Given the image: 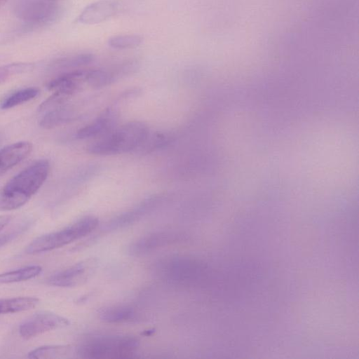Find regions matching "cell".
Returning a JSON list of instances; mask_svg holds the SVG:
<instances>
[{"mask_svg": "<svg viewBox=\"0 0 359 359\" xmlns=\"http://www.w3.org/2000/svg\"><path fill=\"white\" fill-rule=\"evenodd\" d=\"M69 325L68 319L52 312H39L25 321L19 327V334L25 339H30L44 332Z\"/></svg>", "mask_w": 359, "mask_h": 359, "instance_id": "7", "label": "cell"}, {"mask_svg": "<svg viewBox=\"0 0 359 359\" xmlns=\"http://www.w3.org/2000/svg\"><path fill=\"white\" fill-rule=\"evenodd\" d=\"M116 120V112L107 109L92 122L80 128L76 132V137L81 140L100 137L114 128Z\"/></svg>", "mask_w": 359, "mask_h": 359, "instance_id": "11", "label": "cell"}, {"mask_svg": "<svg viewBox=\"0 0 359 359\" xmlns=\"http://www.w3.org/2000/svg\"><path fill=\"white\" fill-rule=\"evenodd\" d=\"M88 271L86 263H78L52 274L48 278L47 283L56 287H73L86 279Z\"/></svg>", "mask_w": 359, "mask_h": 359, "instance_id": "13", "label": "cell"}, {"mask_svg": "<svg viewBox=\"0 0 359 359\" xmlns=\"http://www.w3.org/2000/svg\"><path fill=\"white\" fill-rule=\"evenodd\" d=\"M154 273L161 280L175 285H196L207 280L210 271L206 263L184 255H172L154 264Z\"/></svg>", "mask_w": 359, "mask_h": 359, "instance_id": "2", "label": "cell"}, {"mask_svg": "<svg viewBox=\"0 0 359 359\" xmlns=\"http://www.w3.org/2000/svg\"><path fill=\"white\" fill-rule=\"evenodd\" d=\"M142 42L143 37L135 34L114 35L108 39V45L117 50L134 48L139 46Z\"/></svg>", "mask_w": 359, "mask_h": 359, "instance_id": "23", "label": "cell"}, {"mask_svg": "<svg viewBox=\"0 0 359 359\" xmlns=\"http://www.w3.org/2000/svg\"><path fill=\"white\" fill-rule=\"evenodd\" d=\"M9 0H0V8L3 7Z\"/></svg>", "mask_w": 359, "mask_h": 359, "instance_id": "28", "label": "cell"}, {"mask_svg": "<svg viewBox=\"0 0 359 359\" xmlns=\"http://www.w3.org/2000/svg\"><path fill=\"white\" fill-rule=\"evenodd\" d=\"M121 10V4L117 1H97L86 6L79 15L76 21L83 25L100 23L116 15Z\"/></svg>", "mask_w": 359, "mask_h": 359, "instance_id": "9", "label": "cell"}, {"mask_svg": "<svg viewBox=\"0 0 359 359\" xmlns=\"http://www.w3.org/2000/svg\"><path fill=\"white\" fill-rule=\"evenodd\" d=\"M42 268L32 265L0 273V285L25 281L41 273Z\"/></svg>", "mask_w": 359, "mask_h": 359, "instance_id": "20", "label": "cell"}, {"mask_svg": "<svg viewBox=\"0 0 359 359\" xmlns=\"http://www.w3.org/2000/svg\"><path fill=\"white\" fill-rule=\"evenodd\" d=\"M135 316L133 308L118 305L103 309L100 312L101 320L108 323H121L132 320Z\"/></svg>", "mask_w": 359, "mask_h": 359, "instance_id": "17", "label": "cell"}, {"mask_svg": "<svg viewBox=\"0 0 359 359\" xmlns=\"http://www.w3.org/2000/svg\"><path fill=\"white\" fill-rule=\"evenodd\" d=\"M33 64L28 62H15L0 67V83L10 77L31 71Z\"/></svg>", "mask_w": 359, "mask_h": 359, "instance_id": "25", "label": "cell"}, {"mask_svg": "<svg viewBox=\"0 0 359 359\" xmlns=\"http://www.w3.org/2000/svg\"><path fill=\"white\" fill-rule=\"evenodd\" d=\"M69 353V348L65 346H44L30 351L29 358H57L65 357Z\"/></svg>", "mask_w": 359, "mask_h": 359, "instance_id": "24", "label": "cell"}, {"mask_svg": "<svg viewBox=\"0 0 359 359\" xmlns=\"http://www.w3.org/2000/svg\"><path fill=\"white\" fill-rule=\"evenodd\" d=\"M98 224V219L94 216L83 217L59 231L36 238L28 245L26 252L35 255L63 247L87 236Z\"/></svg>", "mask_w": 359, "mask_h": 359, "instance_id": "4", "label": "cell"}, {"mask_svg": "<svg viewBox=\"0 0 359 359\" xmlns=\"http://www.w3.org/2000/svg\"><path fill=\"white\" fill-rule=\"evenodd\" d=\"M50 164L40 160L15 175L0 188V210H13L25 205L48 177Z\"/></svg>", "mask_w": 359, "mask_h": 359, "instance_id": "1", "label": "cell"}, {"mask_svg": "<svg viewBox=\"0 0 359 359\" xmlns=\"http://www.w3.org/2000/svg\"><path fill=\"white\" fill-rule=\"evenodd\" d=\"M39 302V299L33 297L0 299V314L27 311L34 308Z\"/></svg>", "mask_w": 359, "mask_h": 359, "instance_id": "18", "label": "cell"}, {"mask_svg": "<svg viewBox=\"0 0 359 359\" xmlns=\"http://www.w3.org/2000/svg\"><path fill=\"white\" fill-rule=\"evenodd\" d=\"M61 5L46 0H22L16 6L20 18L32 25H45L56 21L62 13Z\"/></svg>", "mask_w": 359, "mask_h": 359, "instance_id": "6", "label": "cell"}, {"mask_svg": "<svg viewBox=\"0 0 359 359\" xmlns=\"http://www.w3.org/2000/svg\"><path fill=\"white\" fill-rule=\"evenodd\" d=\"M11 219L9 215H0V231L8 224Z\"/></svg>", "mask_w": 359, "mask_h": 359, "instance_id": "27", "label": "cell"}, {"mask_svg": "<svg viewBox=\"0 0 359 359\" xmlns=\"http://www.w3.org/2000/svg\"><path fill=\"white\" fill-rule=\"evenodd\" d=\"M87 69H74L65 72L47 85L48 90L70 96L80 89L82 83H86Z\"/></svg>", "mask_w": 359, "mask_h": 359, "instance_id": "12", "label": "cell"}, {"mask_svg": "<svg viewBox=\"0 0 359 359\" xmlns=\"http://www.w3.org/2000/svg\"><path fill=\"white\" fill-rule=\"evenodd\" d=\"M149 131L141 121H130L113 128L87 147L88 153L95 155H114L135 151Z\"/></svg>", "mask_w": 359, "mask_h": 359, "instance_id": "3", "label": "cell"}, {"mask_svg": "<svg viewBox=\"0 0 359 359\" xmlns=\"http://www.w3.org/2000/svg\"><path fill=\"white\" fill-rule=\"evenodd\" d=\"M74 112L69 109L59 107L46 111L39 124L41 127L49 129L71 121L74 118Z\"/></svg>", "mask_w": 359, "mask_h": 359, "instance_id": "19", "label": "cell"}, {"mask_svg": "<svg viewBox=\"0 0 359 359\" xmlns=\"http://www.w3.org/2000/svg\"><path fill=\"white\" fill-rule=\"evenodd\" d=\"M161 201V196L158 195L148 197L131 210L123 212L112 219L106 225L105 229L111 231L130 225L152 211L160 204Z\"/></svg>", "mask_w": 359, "mask_h": 359, "instance_id": "10", "label": "cell"}, {"mask_svg": "<svg viewBox=\"0 0 359 359\" xmlns=\"http://www.w3.org/2000/svg\"><path fill=\"white\" fill-rule=\"evenodd\" d=\"M39 93L37 88L29 87L20 89L5 98L1 103L3 109L13 108L36 97Z\"/></svg>", "mask_w": 359, "mask_h": 359, "instance_id": "22", "label": "cell"}, {"mask_svg": "<svg viewBox=\"0 0 359 359\" xmlns=\"http://www.w3.org/2000/svg\"><path fill=\"white\" fill-rule=\"evenodd\" d=\"M27 224H23L11 231L0 234V248L20 235L27 229Z\"/></svg>", "mask_w": 359, "mask_h": 359, "instance_id": "26", "label": "cell"}, {"mask_svg": "<svg viewBox=\"0 0 359 359\" xmlns=\"http://www.w3.org/2000/svg\"><path fill=\"white\" fill-rule=\"evenodd\" d=\"M32 144L28 142H18L0 149V176L23 161L30 154Z\"/></svg>", "mask_w": 359, "mask_h": 359, "instance_id": "14", "label": "cell"}, {"mask_svg": "<svg viewBox=\"0 0 359 359\" xmlns=\"http://www.w3.org/2000/svg\"><path fill=\"white\" fill-rule=\"evenodd\" d=\"M138 347V341L128 336H97L83 342L77 354L88 358H132Z\"/></svg>", "mask_w": 359, "mask_h": 359, "instance_id": "5", "label": "cell"}, {"mask_svg": "<svg viewBox=\"0 0 359 359\" xmlns=\"http://www.w3.org/2000/svg\"><path fill=\"white\" fill-rule=\"evenodd\" d=\"M173 136L168 132L149 131L146 137L135 151L142 154H147L167 147L172 141Z\"/></svg>", "mask_w": 359, "mask_h": 359, "instance_id": "15", "label": "cell"}, {"mask_svg": "<svg viewBox=\"0 0 359 359\" xmlns=\"http://www.w3.org/2000/svg\"><path fill=\"white\" fill-rule=\"evenodd\" d=\"M46 1H52V2H57V3H59L60 1H62V0H46Z\"/></svg>", "mask_w": 359, "mask_h": 359, "instance_id": "29", "label": "cell"}, {"mask_svg": "<svg viewBox=\"0 0 359 359\" xmlns=\"http://www.w3.org/2000/svg\"><path fill=\"white\" fill-rule=\"evenodd\" d=\"M184 236L173 231L154 232L138 238L129 248V252L133 256H141L160 248L180 242Z\"/></svg>", "mask_w": 359, "mask_h": 359, "instance_id": "8", "label": "cell"}, {"mask_svg": "<svg viewBox=\"0 0 359 359\" xmlns=\"http://www.w3.org/2000/svg\"><path fill=\"white\" fill-rule=\"evenodd\" d=\"M95 56L92 53H83L62 57L53 65L55 69L74 70L90 64Z\"/></svg>", "mask_w": 359, "mask_h": 359, "instance_id": "21", "label": "cell"}, {"mask_svg": "<svg viewBox=\"0 0 359 359\" xmlns=\"http://www.w3.org/2000/svg\"><path fill=\"white\" fill-rule=\"evenodd\" d=\"M123 73L122 65L115 72L100 69H87L86 83L95 88L105 87L113 83L118 74Z\"/></svg>", "mask_w": 359, "mask_h": 359, "instance_id": "16", "label": "cell"}]
</instances>
